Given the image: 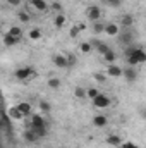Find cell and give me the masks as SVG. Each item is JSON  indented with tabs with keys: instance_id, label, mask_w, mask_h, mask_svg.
I'll use <instances>...</instances> for the list:
<instances>
[{
	"instance_id": "cell-1",
	"label": "cell",
	"mask_w": 146,
	"mask_h": 148,
	"mask_svg": "<svg viewBox=\"0 0 146 148\" xmlns=\"http://www.w3.org/2000/svg\"><path fill=\"white\" fill-rule=\"evenodd\" d=\"M127 60V66H132V67H136L138 64H145L146 62V52L143 50V47H136V50L126 59Z\"/></svg>"
},
{
	"instance_id": "cell-2",
	"label": "cell",
	"mask_w": 146,
	"mask_h": 148,
	"mask_svg": "<svg viewBox=\"0 0 146 148\" xmlns=\"http://www.w3.org/2000/svg\"><path fill=\"white\" fill-rule=\"evenodd\" d=\"M35 76H36V71H35V67H31V66L19 67V69L14 71V77L19 79V81H28V79H31V77H35Z\"/></svg>"
},
{
	"instance_id": "cell-3",
	"label": "cell",
	"mask_w": 146,
	"mask_h": 148,
	"mask_svg": "<svg viewBox=\"0 0 146 148\" xmlns=\"http://www.w3.org/2000/svg\"><path fill=\"white\" fill-rule=\"evenodd\" d=\"M117 40H119L120 45H124V47H131V45H134V43H132V41H134V33L129 31V29H124L122 33H119Z\"/></svg>"
},
{
	"instance_id": "cell-4",
	"label": "cell",
	"mask_w": 146,
	"mask_h": 148,
	"mask_svg": "<svg viewBox=\"0 0 146 148\" xmlns=\"http://www.w3.org/2000/svg\"><path fill=\"white\" fill-rule=\"evenodd\" d=\"M86 17H88L89 21H93V23L100 21V17H102V9H100L98 5H88V9H86Z\"/></svg>"
},
{
	"instance_id": "cell-5",
	"label": "cell",
	"mask_w": 146,
	"mask_h": 148,
	"mask_svg": "<svg viewBox=\"0 0 146 148\" xmlns=\"http://www.w3.org/2000/svg\"><path fill=\"white\" fill-rule=\"evenodd\" d=\"M29 127H48L46 126V121H45V117L43 115H40V114H31L29 115Z\"/></svg>"
},
{
	"instance_id": "cell-6",
	"label": "cell",
	"mask_w": 146,
	"mask_h": 148,
	"mask_svg": "<svg viewBox=\"0 0 146 148\" xmlns=\"http://www.w3.org/2000/svg\"><path fill=\"white\" fill-rule=\"evenodd\" d=\"M91 102H93V105H95L96 109H107V107L110 105V102H112V100H110V97L103 95V93H100V95H98L95 100H91Z\"/></svg>"
},
{
	"instance_id": "cell-7",
	"label": "cell",
	"mask_w": 146,
	"mask_h": 148,
	"mask_svg": "<svg viewBox=\"0 0 146 148\" xmlns=\"http://www.w3.org/2000/svg\"><path fill=\"white\" fill-rule=\"evenodd\" d=\"M122 76L126 77L127 83H136V81H138V69L132 67V66H127V67L124 69V74H122Z\"/></svg>"
},
{
	"instance_id": "cell-8",
	"label": "cell",
	"mask_w": 146,
	"mask_h": 148,
	"mask_svg": "<svg viewBox=\"0 0 146 148\" xmlns=\"http://www.w3.org/2000/svg\"><path fill=\"white\" fill-rule=\"evenodd\" d=\"M52 62H53L55 67H59V69H67V67H69V64H67V57L62 55V53H55V55L52 57Z\"/></svg>"
},
{
	"instance_id": "cell-9",
	"label": "cell",
	"mask_w": 146,
	"mask_h": 148,
	"mask_svg": "<svg viewBox=\"0 0 146 148\" xmlns=\"http://www.w3.org/2000/svg\"><path fill=\"white\" fill-rule=\"evenodd\" d=\"M107 74H108L110 77H120V76L124 74V71H122V67H119L117 64H108Z\"/></svg>"
},
{
	"instance_id": "cell-10",
	"label": "cell",
	"mask_w": 146,
	"mask_h": 148,
	"mask_svg": "<svg viewBox=\"0 0 146 148\" xmlns=\"http://www.w3.org/2000/svg\"><path fill=\"white\" fill-rule=\"evenodd\" d=\"M28 3H29V5H33V7H35L36 10H40V12H46V10H48V7H50V5L46 3V0H29Z\"/></svg>"
},
{
	"instance_id": "cell-11",
	"label": "cell",
	"mask_w": 146,
	"mask_h": 148,
	"mask_svg": "<svg viewBox=\"0 0 146 148\" xmlns=\"http://www.w3.org/2000/svg\"><path fill=\"white\" fill-rule=\"evenodd\" d=\"M105 33L110 35V36H119L120 28H119L117 23H108V24H105Z\"/></svg>"
},
{
	"instance_id": "cell-12",
	"label": "cell",
	"mask_w": 146,
	"mask_h": 148,
	"mask_svg": "<svg viewBox=\"0 0 146 148\" xmlns=\"http://www.w3.org/2000/svg\"><path fill=\"white\" fill-rule=\"evenodd\" d=\"M2 41H3L5 47H16V45L21 41V38H16V36H12V35H9V33H5V35L2 36Z\"/></svg>"
},
{
	"instance_id": "cell-13",
	"label": "cell",
	"mask_w": 146,
	"mask_h": 148,
	"mask_svg": "<svg viewBox=\"0 0 146 148\" xmlns=\"http://www.w3.org/2000/svg\"><path fill=\"white\" fill-rule=\"evenodd\" d=\"M91 45H93V48H96V50H98L102 55H105V53L110 50V47L107 45V43H103V41H98V40H93V41H91Z\"/></svg>"
},
{
	"instance_id": "cell-14",
	"label": "cell",
	"mask_w": 146,
	"mask_h": 148,
	"mask_svg": "<svg viewBox=\"0 0 146 148\" xmlns=\"http://www.w3.org/2000/svg\"><path fill=\"white\" fill-rule=\"evenodd\" d=\"M132 24H134V17H132L131 14H124V16L120 17V26H122L124 29H129Z\"/></svg>"
},
{
	"instance_id": "cell-15",
	"label": "cell",
	"mask_w": 146,
	"mask_h": 148,
	"mask_svg": "<svg viewBox=\"0 0 146 148\" xmlns=\"http://www.w3.org/2000/svg\"><path fill=\"white\" fill-rule=\"evenodd\" d=\"M93 124H95L96 127H105V126L108 124V117H107V115H103V114L95 115V117H93Z\"/></svg>"
},
{
	"instance_id": "cell-16",
	"label": "cell",
	"mask_w": 146,
	"mask_h": 148,
	"mask_svg": "<svg viewBox=\"0 0 146 148\" xmlns=\"http://www.w3.org/2000/svg\"><path fill=\"white\" fill-rule=\"evenodd\" d=\"M24 140H26L28 143H36L38 140H40V136H38L36 133L29 127V129H26V131H24Z\"/></svg>"
},
{
	"instance_id": "cell-17",
	"label": "cell",
	"mask_w": 146,
	"mask_h": 148,
	"mask_svg": "<svg viewBox=\"0 0 146 148\" xmlns=\"http://www.w3.org/2000/svg\"><path fill=\"white\" fill-rule=\"evenodd\" d=\"M74 97H76L77 100H86V98H88V90L83 88V86H76V88H74Z\"/></svg>"
},
{
	"instance_id": "cell-18",
	"label": "cell",
	"mask_w": 146,
	"mask_h": 148,
	"mask_svg": "<svg viewBox=\"0 0 146 148\" xmlns=\"http://www.w3.org/2000/svg\"><path fill=\"white\" fill-rule=\"evenodd\" d=\"M107 143H108L110 147H120L124 141H122V138L119 134H108L107 136Z\"/></svg>"
},
{
	"instance_id": "cell-19",
	"label": "cell",
	"mask_w": 146,
	"mask_h": 148,
	"mask_svg": "<svg viewBox=\"0 0 146 148\" xmlns=\"http://www.w3.org/2000/svg\"><path fill=\"white\" fill-rule=\"evenodd\" d=\"M7 114L10 115V119H12V121H21V119L24 117V114L19 110V107H10Z\"/></svg>"
},
{
	"instance_id": "cell-20",
	"label": "cell",
	"mask_w": 146,
	"mask_h": 148,
	"mask_svg": "<svg viewBox=\"0 0 146 148\" xmlns=\"http://www.w3.org/2000/svg\"><path fill=\"white\" fill-rule=\"evenodd\" d=\"M41 36H43V31H41L40 28H31V29L28 31V38H29V40H33V41L41 40Z\"/></svg>"
},
{
	"instance_id": "cell-21",
	"label": "cell",
	"mask_w": 146,
	"mask_h": 148,
	"mask_svg": "<svg viewBox=\"0 0 146 148\" xmlns=\"http://www.w3.org/2000/svg\"><path fill=\"white\" fill-rule=\"evenodd\" d=\"M65 21H67V17L60 12V14H57V16H55L53 24H55V28H57V29H60V28H64V26H65Z\"/></svg>"
},
{
	"instance_id": "cell-22",
	"label": "cell",
	"mask_w": 146,
	"mask_h": 148,
	"mask_svg": "<svg viewBox=\"0 0 146 148\" xmlns=\"http://www.w3.org/2000/svg\"><path fill=\"white\" fill-rule=\"evenodd\" d=\"M17 107H19V110L23 112L24 115H31V114H33V112H31V103H29V102H21Z\"/></svg>"
},
{
	"instance_id": "cell-23",
	"label": "cell",
	"mask_w": 146,
	"mask_h": 148,
	"mask_svg": "<svg viewBox=\"0 0 146 148\" xmlns=\"http://www.w3.org/2000/svg\"><path fill=\"white\" fill-rule=\"evenodd\" d=\"M38 107H40V110L43 112V114H48V112L52 110V105H50L48 100H40L38 102Z\"/></svg>"
},
{
	"instance_id": "cell-24",
	"label": "cell",
	"mask_w": 146,
	"mask_h": 148,
	"mask_svg": "<svg viewBox=\"0 0 146 148\" xmlns=\"http://www.w3.org/2000/svg\"><path fill=\"white\" fill-rule=\"evenodd\" d=\"M46 84H48V88H50V90H59L62 83H60V79H59V77H50V79L46 81Z\"/></svg>"
},
{
	"instance_id": "cell-25",
	"label": "cell",
	"mask_w": 146,
	"mask_h": 148,
	"mask_svg": "<svg viewBox=\"0 0 146 148\" xmlns=\"http://www.w3.org/2000/svg\"><path fill=\"white\" fill-rule=\"evenodd\" d=\"M7 33L12 35V36H16V38H23V29H21L19 26H10Z\"/></svg>"
},
{
	"instance_id": "cell-26",
	"label": "cell",
	"mask_w": 146,
	"mask_h": 148,
	"mask_svg": "<svg viewBox=\"0 0 146 148\" xmlns=\"http://www.w3.org/2000/svg\"><path fill=\"white\" fill-rule=\"evenodd\" d=\"M17 19H19L21 23H29V21H31V16H29L28 10H21V12L17 14Z\"/></svg>"
},
{
	"instance_id": "cell-27",
	"label": "cell",
	"mask_w": 146,
	"mask_h": 148,
	"mask_svg": "<svg viewBox=\"0 0 146 148\" xmlns=\"http://www.w3.org/2000/svg\"><path fill=\"white\" fill-rule=\"evenodd\" d=\"M79 50H81L83 53H89V52L93 50V45H91V41H83V43L79 45Z\"/></svg>"
},
{
	"instance_id": "cell-28",
	"label": "cell",
	"mask_w": 146,
	"mask_h": 148,
	"mask_svg": "<svg viewBox=\"0 0 146 148\" xmlns=\"http://www.w3.org/2000/svg\"><path fill=\"white\" fill-rule=\"evenodd\" d=\"M93 33H105V24L103 23H100V21H96V23H93Z\"/></svg>"
},
{
	"instance_id": "cell-29",
	"label": "cell",
	"mask_w": 146,
	"mask_h": 148,
	"mask_svg": "<svg viewBox=\"0 0 146 148\" xmlns=\"http://www.w3.org/2000/svg\"><path fill=\"white\" fill-rule=\"evenodd\" d=\"M103 59H105V60H107L108 64H113V62H115V59H117V55H115V52H113V50L110 48L108 52H107V53L103 55Z\"/></svg>"
},
{
	"instance_id": "cell-30",
	"label": "cell",
	"mask_w": 146,
	"mask_h": 148,
	"mask_svg": "<svg viewBox=\"0 0 146 148\" xmlns=\"http://www.w3.org/2000/svg\"><path fill=\"white\" fill-rule=\"evenodd\" d=\"M107 76H108L107 73H95L93 74V77H95L96 83H105L107 81Z\"/></svg>"
},
{
	"instance_id": "cell-31",
	"label": "cell",
	"mask_w": 146,
	"mask_h": 148,
	"mask_svg": "<svg viewBox=\"0 0 146 148\" xmlns=\"http://www.w3.org/2000/svg\"><path fill=\"white\" fill-rule=\"evenodd\" d=\"M98 95H100V90L98 88H88V98L89 100H95Z\"/></svg>"
},
{
	"instance_id": "cell-32",
	"label": "cell",
	"mask_w": 146,
	"mask_h": 148,
	"mask_svg": "<svg viewBox=\"0 0 146 148\" xmlns=\"http://www.w3.org/2000/svg\"><path fill=\"white\" fill-rule=\"evenodd\" d=\"M65 57H67V64H69V67H74V66L77 64V57H76L74 53H65Z\"/></svg>"
},
{
	"instance_id": "cell-33",
	"label": "cell",
	"mask_w": 146,
	"mask_h": 148,
	"mask_svg": "<svg viewBox=\"0 0 146 148\" xmlns=\"http://www.w3.org/2000/svg\"><path fill=\"white\" fill-rule=\"evenodd\" d=\"M79 33H81V29H79V26H77V24L72 26V28L69 29V36H71V38H77V36H79Z\"/></svg>"
},
{
	"instance_id": "cell-34",
	"label": "cell",
	"mask_w": 146,
	"mask_h": 148,
	"mask_svg": "<svg viewBox=\"0 0 146 148\" xmlns=\"http://www.w3.org/2000/svg\"><path fill=\"white\" fill-rule=\"evenodd\" d=\"M10 121H12V119H10V115H9V114H5V115L2 117V126H3L5 129H9V127H10Z\"/></svg>"
},
{
	"instance_id": "cell-35",
	"label": "cell",
	"mask_w": 146,
	"mask_h": 148,
	"mask_svg": "<svg viewBox=\"0 0 146 148\" xmlns=\"http://www.w3.org/2000/svg\"><path fill=\"white\" fill-rule=\"evenodd\" d=\"M120 148H141V147H138V145L132 143V141H124V143L120 145Z\"/></svg>"
},
{
	"instance_id": "cell-36",
	"label": "cell",
	"mask_w": 146,
	"mask_h": 148,
	"mask_svg": "<svg viewBox=\"0 0 146 148\" xmlns=\"http://www.w3.org/2000/svg\"><path fill=\"white\" fill-rule=\"evenodd\" d=\"M50 7H52V9H53V10H57V12H59V14H60V12H62V3H60V2H53V3H52V5H50Z\"/></svg>"
},
{
	"instance_id": "cell-37",
	"label": "cell",
	"mask_w": 146,
	"mask_h": 148,
	"mask_svg": "<svg viewBox=\"0 0 146 148\" xmlns=\"http://www.w3.org/2000/svg\"><path fill=\"white\" fill-rule=\"evenodd\" d=\"M7 3L12 5V7H19V5L23 3V0H7Z\"/></svg>"
},
{
	"instance_id": "cell-38",
	"label": "cell",
	"mask_w": 146,
	"mask_h": 148,
	"mask_svg": "<svg viewBox=\"0 0 146 148\" xmlns=\"http://www.w3.org/2000/svg\"><path fill=\"white\" fill-rule=\"evenodd\" d=\"M105 3H108L112 7H119V5H120V0H107Z\"/></svg>"
},
{
	"instance_id": "cell-39",
	"label": "cell",
	"mask_w": 146,
	"mask_h": 148,
	"mask_svg": "<svg viewBox=\"0 0 146 148\" xmlns=\"http://www.w3.org/2000/svg\"><path fill=\"white\" fill-rule=\"evenodd\" d=\"M139 115L146 121V107H141V109H139Z\"/></svg>"
},
{
	"instance_id": "cell-40",
	"label": "cell",
	"mask_w": 146,
	"mask_h": 148,
	"mask_svg": "<svg viewBox=\"0 0 146 148\" xmlns=\"http://www.w3.org/2000/svg\"><path fill=\"white\" fill-rule=\"evenodd\" d=\"M77 26H79V29H81V33H83V31H84V29H86V24H83V23H79V24H77Z\"/></svg>"
}]
</instances>
